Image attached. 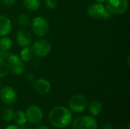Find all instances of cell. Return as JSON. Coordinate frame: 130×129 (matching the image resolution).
Wrapping results in <instances>:
<instances>
[{
  "mask_svg": "<svg viewBox=\"0 0 130 129\" xmlns=\"http://www.w3.org/2000/svg\"><path fill=\"white\" fill-rule=\"evenodd\" d=\"M21 129H31L30 127H28V126H25V125H22L21 126Z\"/></svg>",
  "mask_w": 130,
  "mask_h": 129,
  "instance_id": "obj_30",
  "label": "cell"
},
{
  "mask_svg": "<svg viewBox=\"0 0 130 129\" xmlns=\"http://www.w3.org/2000/svg\"><path fill=\"white\" fill-rule=\"evenodd\" d=\"M101 129H113V126L110 124H104Z\"/></svg>",
  "mask_w": 130,
  "mask_h": 129,
  "instance_id": "obj_26",
  "label": "cell"
},
{
  "mask_svg": "<svg viewBox=\"0 0 130 129\" xmlns=\"http://www.w3.org/2000/svg\"><path fill=\"white\" fill-rule=\"evenodd\" d=\"M17 22L19 25L22 26V27H27L30 24V18L27 14H20L17 18Z\"/></svg>",
  "mask_w": 130,
  "mask_h": 129,
  "instance_id": "obj_20",
  "label": "cell"
},
{
  "mask_svg": "<svg viewBox=\"0 0 130 129\" xmlns=\"http://www.w3.org/2000/svg\"><path fill=\"white\" fill-rule=\"evenodd\" d=\"M46 6L50 9L55 8L58 5V0H45Z\"/></svg>",
  "mask_w": 130,
  "mask_h": 129,
  "instance_id": "obj_22",
  "label": "cell"
},
{
  "mask_svg": "<svg viewBox=\"0 0 130 129\" xmlns=\"http://www.w3.org/2000/svg\"><path fill=\"white\" fill-rule=\"evenodd\" d=\"M9 68L8 63L4 60H0V78L7 76L9 73Z\"/></svg>",
  "mask_w": 130,
  "mask_h": 129,
  "instance_id": "obj_21",
  "label": "cell"
},
{
  "mask_svg": "<svg viewBox=\"0 0 130 129\" xmlns=\"http://www.w3.org/2000/svg\"><path fill=\"white\" fill-rule=\"evenodd\" d=\"M88 101L86 98L81 94L72 96L69 101V107L71 111L75 113H81L84 112L87 107Z\"/></svg>",
  "mask_w": 130,
  "mask_h": 129,
  "instance_id": "obj_6",
  "label": "cell"
},
{
  "mask_svg": "<svg viewBox=\"0 0 130 129\" xmlns=\"http://www.w3.org/2000/svg\"><path fill=\"white\" fill-rule=\"evenodd\" d=\"M27 121L30 124L37 125L39 124L43 117V111L40 106L37 105H31L26 109L25 112Z\"/></svg>",
  "mask_w": 130,
  "mask_h": 129,
  "instance_id": "obj_9",
  "label": "cell"
},
{
  "mask_svg": "<svg viewBox=\"0 0 130 129\" xmlns=\"http://www.w3.org/2000/svg\"><path fill=\"white\" fill-rule=\"evenodd\" d=\"M34 56V53L32 52L31 48L28 46H25L21 49L20 52V58L23 62H29L32 59Z\"/></svg>",
  "mask_w": 130,
  "mask_h": 129,
  "instance_id": "obj_16",
  "label": "cell"
},
{
  "mask_svg": "<svg viewBox=\"0 0 130 129\" xmlns=\"http://www.w3.org/2000/svg\"><path fill=\"white\" fill-rule=\"evenodd\" d=\"M14 116V112L11 108L4 109V110L2 111V117L3 120L7 122L13 120Z\"/></svg>",
  "mask_w": 130,
  "mask_h": 129,
  "instance_id": "obj_19",
  "label": "cell"
},
{
  "mask_svg": "<svg viewBox=\"0 0 130 129\" xmlns=\"http://www.w3.org/2000/svg\"><path fill=\"white\" fill-rule=\"evenodd\" d=\"M5 129H20L18 125H10L8 126H7Z\"/></svg>",
  "mask_w": 130,
  "mask_h": 129,
  "instance_id": "obj_25",
  "label": "cell"
},
{
  "mask_svg": "<svg viewBox=\"0 0 130 129\" xmlns=\"http://www.w3.org/2000/svg\"><path fill=\"white\" fill-rule=\"evenodd\" d=\"M31 49L34 55L37 57H45L50 54L51 45L45 40H37L33 43Z\"/></svg>",
  "mask_w": 130,
  "mask_h": 129,
  "instance_id": "obj_8",
  "label": "cell"
},
{
  "mask_svg": "<svg viewBox=\"0 0 130 129\" xmlns=\"http://www.w3.org/2000/svg\"><path fill=\"white\" fill-rule=\"evenodd\" d=\"M0 129H1V128H0Z\"/></svg>",
  "mask_w": 130,
  "mask_h": 129,
  "instance_id": "obj_33",
  "label": "cell"
},
{
  "mask_svg": "<svg viewBox=\"0 0 130 129\" xmlns=\"http://www.w3.org/2000/svg\"><path fill=\"white\" fill-rule=\"evenodd\" d=\"M12 46V40L10 37L2 36L0 38V49L3 51L8 52Z\"/></svg>",
  "mask_w": 130,
  "mask_h": 129,
  "instance_id": "obj_18",
  "label": "cell"
},
{
  "mask_svg": "<svg viewBox=\"0 0 130 129\" xmlns=\"http://www.w3.org/2000/svg\"><path fill=\"white\" fill-rule=\"evenodd\" d=\"M11 30V22L8 17L0 15V36L8 35Z\"/></svg>",
  "mask_w": 130,
  "mask_h": 129,
  "instance_id": "obj_13",
  "label": "cell"
},
{
  "mask_svg": "<svg viewBox=\"0 0 130 129\" xmlns=\"http://www.w3.org/2000/svg\"><path fill=\"white\" fill-rule=\"evenodd\" d=\"M94 1H95V2H97L98 3H101V4H102V3L105 2V1H106V0H94Z\"/></svg>",
  "mask_w": 130,
  "mask_h": 129,
  "instance_id": "obj_29",
  "label": "cell"
},
{
  "mask_svg": "<svg viewBox=\"0 0 130 129\" xmlns=\"http://www.w3.org/2000/svg\"><path fill=\"white\" fill-rule=\"evenodd\" d=\"M72 127V129H98V122L92 116H81L73 120Z\"/></svg>",
  "mask_w": 130,
  "mask_h": 129,
  "instance_id": "obj_3",
  "label": "cell"
},
{
  "mask_svg": "<svg viewBox=\"0 0 130 129\" xmlns=\"http://www.w3.org/2000/svg\"><path fill=\"white\" fill-rule=\"evenodd\" d=\"M51 89V84L46 79H38L34 83V90L38 94H46L50 92Z\"/></svg>",
  "mask_w": 130,
  "mask_h": 129,
  "instance_id": "obj_12",
  "label": "cell"
},
{
  "mask_svg": "<svg viewBox=\"0 0 130 129\" xmlns=\"http://www.w3.org/2000/svg\"><path fill=\"white\" fill-rule=\"evenodd\" d=\"M6 60L9 68V71H11L13 74L16 75L23 74L25 66L24 62L18 56L10 53Z\"/></svg>",
  "mask_w": 130,
  "mask_h": 129,
  "instance_id": "obj_5",
  "label": "cell"
},
{
  "mask_svg": "<svg viewBox=\"0 0 130 129\" xmlns=\"http://www.w3.org/2000/svg\"><path fill=\"white\" fill-rule=\"evenodd\" d=\"M87 14L94 19L108 20L111 17V13L101 3L91 4L87 8Z\"/></svg>",
  "mask_w": 130,
  "mask_h": 129,
  "instance_id": "obj_2",
  "label": "cell"
},
{
  "mask_svg": "<svg viewBox=\"0 0 130 129\" xmlns=\"http://www.w3.org/2000/svg\"><path fill=\"white\" fill-rule=\"evenodd\" d=\"M2 3L5 6H7V7H11V6H13L15 4L16 0H2Z\"/></svg>",
  "mask_w": 130,
  "mask_h": 129,
  "instance_id": "obj_23",
  "label": "cell"
},
{
  "mask_svg": "<svg viewBox=\"0 0 130 129\" xmlns=\"http://www.w3.org/2000/svg\"><path fill=\"white\" fill-rule=\"evenodd\" d=\"M117 129H126L125 127H119V128H117Z\"/></svg>",
  "mask_w": 130,
  "mask_h": 129,
  "instance_id": "obj_31",
  "label": "cell"
},
{
  "mask_svg": "<svg viewBox=\"0 0 130 129\" xmlns=\"http://www.w3.org/2000/svg\"><path fill=\"white\" fill-rule=\"evenodd\" d=\"M1 86H2V85H1V82H0V89H1Z\"/></svg>",
  "mask_w": 130,
  "mask_h": 129,
  "instance_id": "obj_32",
  "label": "cell"
},
{
  "mask_svg": "<svg viewBox=\"0 0 130 129\" xmlns=\"http://www.w3.org/2000/svg\"><path fill=\"white\" fill-rule=\"evenodd\" d=\"M23 4L30 11H36L40 8V0H23Z\"/></svg>",
  "mask_w": 130,
  "mask_h": 129,
  "instance_id": "obj_17",
  "label": "cell"
},
{
  "mask_svg": "<svg viewBox=\"0 0 130 129\" xmlns=\"http://www.w3.org/2000/svg\"><path fill=\"white\" fill-rule=\"evenodd\" d=\"M31 29L37 36H44L49 31L50 25L44 17L37 16L31 21Z\"/></svg>",
  "mask_w": 130,
  "mask_h": 129,
  "instance_id": "obj_4",
  "label": "cell"
},
{
  "mask_svg": "<svg viewBox=\"0 0 130 129\" xmlns=\"http://www.w3.org/2000/svg\"><path fill=\"white\" fill-rule=\"evenodd\" d=\"M10 53H8V52H5V51H3L0 49V60H6L8 56H9Z\"/></svg>",
  "mask_w": 130,
  "mask_h": 129,
  "instance_id": "obj_24",
  "label": "cell"
},
{
  "mask_svg": "<svg viewBox=\"0 0 130 129\" xmlns=\"http://www.w3.org/2000/svg\"><path fill=\"white\" fill-rule=\"evenodd\" d=\"M102 110V104L100 101L97 100H93L89 103L88 106V111L92 116H98Z\"/></svg>",
  "mask_w": 130,
  "mask_h": 129,
  "instance_id": "obj_14",
  "label": "cell"
},
{
  "mask_svg": "<svg viewBox=\"0 0 130 129\" xmlns=\"http://www.w3.org/2000/svg\"><path fill=\"white\" fill-rule=\"evenodd\" d=\"M49 121L51 125L57 128L68 127L72 121L71 111L62 106L54 107L49 113Z\"/></svg>",
  "mask_w": 130,
  "mask_h": 129,
  "instance_id": "obj_1",
  "label": "cell"
},
{
  "mask_svg": "<svg viewBox=\"0 0 130 129\" xmlns=\"http://www.w3.org/2000/svg\"><path fill=\"white\" fill-rule=\"evenodd\" d=\"M27 79L28 81H34V75H32L31 74H28V75H27Z\"/></svg>",
  "mask_w": 130,
  "mask_h": 129,
  "instance_id": "obj_27",
  "label": "cell"
},
{
  "mask_svg": "<svg viewBox=\"0 0 130 129\" xmlns=\"http://www.w3.org/2000/svg\"><path fill=\"white\" fill-rule=\"evenodd\" d=\"M13 119H14V122L16 123V125L18 126L24 125L27 122L25 113L24 111H21V110H19V111L14 113V116Z\"/></svg>",
  "mask_w": 130,
  "mask_h": 129,
  "instance_id": "obj_15",
  "label": "cell"
},
{
  "mask_svg": "<svg viewBox=\"0 0 130 129\" xmlns=\"http://www.w3.org/2000/svg\"><path fill=\"white\" fill-rule=\"evenodd\" d=\"M106 8L113 14H122L128 9V0H106Z\"/></svg>",
  "mask_w": 130,
  "mask_h": 129,
  "instance_id": "obj_7",
  "label": "cell"
},
{
  "mask_svg": "<svg viewBox=\"0 0 130 129\" xmlns=\"http://www.w3.org/2000/svg\"><path fill=\"white\" fill-rule=\"evenodd\" d=\"M16 40L19 46H28L32 43V35L27 30L21 29L17 33Z\"/></svg>",
  "mask_w": 130,
  "mask_h": 129,
  "instance_id": "obj_11",
  "label": "cell"
},
{
  "mask_svg": "<svg viewBox=\"0 0 130 129\" xmlns=\"http://www.w3.org/2000/svg\"><path fill=\"white\" fill-rule=\"evenodd\" d=\"M0 99L3 103L12 105L16 102L17 93L15 90L10 86L4 87L0 91Z\"/></svg>",
  "mask_w": 130,
  "mask_h": 129,
  "instance_id": "obj_10",
  "label": "cell"
},
{
  "mask_svg": "<svg viewBox=\"0 0 130 129\" xmlns=\"http://www.w3.org/2000/svg\"><path fill=\"white\" fill-rule=\"evenodd\" d=\"M37 129H50V128L48 126L45 125H40L37 128Z\"/></svg>",
  "mask_w": 130,
  "mask_h": 129,
  "instance_id": "obj_28",
  "label": "cell"
}]
</instances>
